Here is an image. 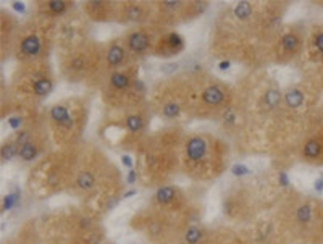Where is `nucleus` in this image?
<instances>
[{"mask_svg":"<svg viewBox=\"0 0 323 244\" xmlns=\"http://www.w3.org/2000/svg\"><path fill=\"white\" fill-rule=\"evenodd\" d=\"M186 154H188V159H191L192 162L202 160L207 154V141L200 138V136H194L186 144Z\"/></svg>","mask_w":323,"mask_h":244,"instance_id":"obj_1","label":"nucleus"},{"mask_svg":"<svg viewBox=\"0 0 323 244\" xmlns=\"http://www.w3.org/2000/svg\"><path fill=\"white\" fill-rule=\"evenodd\" d=\"M50 118H52L55 123H59L65 128L73 126V120H71L67 107H63V105H59V104L54 105L52 109H50Z\"/></svg>","mask_w":323,"mask_h":244,"instance_id":"obj_2","label":"nucleus"},{"mask_svg":"<svg viewBox=\"0 0 323 244\" xmlns=\"http://www.w3.org/2000/svg\"><path fill=\"white\" fill-rule=\"evenodd\" d=\"M128 46L129 49L133 50L136 54H141V52H146V49L149 47V36L144 33H133L131 36L128 38Z\"/></svg>","mask_w":323,"mask_h":244,"instance_id":"obj_3","label":"nucleus"},{"mask_svg":"<svg viewBox=\"0 0 323 244\" xmlns=\"http://www.w3.org/2000/svg\"><path fill=\"white\" fill-rule=\"evenodd\" d=\"M202 100L207 105H220L225 100V92L221 91L218 86H210L202 92Z\"/></svg>","mask_w":323,"mask_h":244,"instance_id":"obj_4","label":"nucleus"},{"mask_svg":"<svg viewBox=\"0 0 323 244\" xmlns=\"http://www.w3.org/2000/svg\"><path fill=\"white\" fill-rule=\"evenodd\" d=\"M21 52L25 55H38L41 52V41L36 36H28L21 42Z\"/></svg>","mask_w":323,"mask_h":244,"instance_id":"obj_5","label":"nucleus"},{"mask_svg":"<svg viewBox=\"0 0 323 244\" xmlns=\"http://www.w3.org/2000/svg\"><path fill=\"white\" fill-rule=\"evenodd\" d=\"M284 102L289 109H299L304 104V94L299 89H289L284 94Z\"/></svg>","mask_w":323,"mask_h":244,"instance_id":"obj_6","label":"nucleus"},{"mask_svg":"<svg viewBox=\"0 0 323 244\" xmlns=\"http://www.w3.org/2000/svg\"><path fill=\"white\" fill-rule=\"evenodd\" d=\"M175 197H176V191H175V188H171V186H162V188H159L155 192V199L159 204H170V202H173Z\"/></svg>","mask_w":323,"mask_h":244,"instance_id":"obj_7","label":"nucleus"},{"mask_svg":"<svg viewBox=\"0 0 323 244\" xmlns=\"http://www.w3.org/2000/svg\"><path fill=\"white\" fill-rule=\"evenodd\" d=\"M125 60V50L120 46H112L107 52V62L110 67H118L121 62Z\"/></svg>","mask_w":323,"mask_h":244,"instance_id":"obj_8","label":"nucleus"},{"mask_svg":"<svg viewBox=\"0 0 323 244\" xmlns=\"http://www.w3.org/2000/svg\"><path fill=\"white\" fill-rule=\"evenodd\" d=\"M33 89H34V94L36 96H47L52 92L54 89V83L49 80V78H41L34 84H33Z\"/></svg>","mask_w":323,"mask_h":244,"instance_id":"obj_9","label":"nucleus"},{"mask_svg":"<svg viewBox=\"0 0 323 244\" xmlns=\"http://www.w3.org/2000/svg\"><path fill=\"white\" fill-rule=\"evenodd\" d=\"M320 154H321L320 141L310 139V141L305 142V146H304V157H307V159H317Z\"/></svg>","mask_w":323,"mask_h":244,"instance_id":"obj_10","label":"nucleus"},{"mask_svg":"<svg viewBox=\"0 0 323 244\" xmlns=\"http://www.w3.org/2000/svg\"><path fill=\"white\" fill-rule=\"evenodd\" d=\"M76 184L80 186L81 189L89 191V189L94 188L96 178H94V175L91 173V171H81L80 176H78V179H76Z\"/></svg>","mask_w":323,"mask_h":244,"instance_id":"obj_11","label":"nucleus"},{"mask_svg":"<svg viewBox=\"0 0 323 244\" xmlns=\"http://www.w3.org/2000/svg\"><path fill=\"white\" fill-rule=\"evenodd\" d=\"M163 42H165V46H167L168 49H171V50H175V52H178V50H181L183 46H184V41H183V38H181V36H179L178 33H170V34H167V36H165Z\"/></svg>","mask_w":323,"mask_h":244,"instance_id":"obj_12","label":"nucleus"},{"mask_svg":"<svg viewBox=\"0 0 323 244\" xmlns=\"http://www.w3.org/2000/svg\"><path fill=\"white\" fill-rule=\"evenodd\" d=\"M20 196H21V192L18 189H13L12 192H9V194H5L4 196V202H2V209L5 212H9V210L13 209V207H17L18 202H20Z\"/></svg>","mask_w":323,"mask_h":244,"instance_id":"obj_13","label":"nucleus"},{"mask_svg":"<svg viewBox=\"0 0 323 244\" xmlns=\"http://www.w3.org/2000/svg\"><path fill=\"white\" fill-rule=\"evenodd\" d=\"M18 155H20V159H21V160H25V162H31V160H34V159H36V155H38V147H36V146L33 144V142H28V144H25V146H21V147H20Z\"/></svg>","mask_w":323,"mask_h":244,"instance_id":"obj_14","label":"nucleus"},{"mask_svg":"<svg viewBox=\"0 0 323 244\" xmlns=\"http://www.w3.org/2000/svg\"><path fill=\"white\" fill-rule=\"evenodd\" d=\"M204 238V231L199 226H191L188 231L184 233V241L186 244H199Z\"/></svg>","mask_w":323,"mask_h":244,"instance_id":"obj_15","label":"nucleus"},{"mask_svg":"<svg viewBox=\"0 0 323 244\" xmlns=\"http://www.w3.org/2000/svg\"><path fill=\"white\" fill-rule=\"evenodd\" d=\"M299 38L296 34H292V33H288V34H284L283 38H281V46L284 50H288V52H294L297 47H299Z\"/></svg>","mask_w":323,"mask_h":244,"instance_id":"obj_16","label":"nucleus"},{"mask_svg":"<svg viewBox=\"0 0 323 244\" xmlns=\"http://www.w3.org/2000/svg\"><path fill=\"white\" fill-rule=\"evenodd\" d=\"M126 126L131 133H139L144 128V120L141 115H129L126 118Z\"/></svg>","mask_w":323,"mask_h":244,"instance_id":"obj_17","label":"nucleus"},{"mask_svg":"<svg viewBox=\"0 0 323 244\" xmlns=\"http://www.w3.org/2000/svg\"><path fill=\"white\" fill-rule=\"evenodd\" d=\"M296 218L299 223H308V221L312 220V207L308 204L299 205L296 210Z\"/></svg>","mask_w":323,"mask_h":244,"instance_id":"obj_18","label":"nucleus"},{"mask_svg":"<svg viewBox=\"0 0 323 244\" xmlns=\"http://www.w3.org/2000/svg\"><path fill=\"white\" fill-rule=\"evenodd\" d=\"M234 15L242 21L247 20L250 15H252V5H250L249 2H239L234 7Z\"/></svg>","mask_w":323,"mask_h":244,"instance_id":"obj_19","label":"nucleus"},{"mask_svg":"<svg viewBox=\"0 0 323 244\" xmlns=\"http://www.w3.org/2000/svg\"><path fill=\"white\" fill-rule=\"evenodd\" d=\"M17 146H18L17 142H5V144L2 146V160L9 162V160H12L15 155H18L20 149H18Z\"/></svg>","mask_w":323,"mask_h":244,"instance_id":"obj_20","label":"nucleus"},{"mask_svg":"<svg viewBox=\"0 0 323 244\" xmlns=\"http://www.w3.org/2000/svg\"><path fill=\"white\" fill-rule=\"evenodd\" d=\"M110 83L115 89H126L131 81H129V78L123 73H113L110 76Z\"/></svg>","mask_w":323,"mask_h":244,"instance_id":"obj_21","label":"nucleus"},{"mask_svg":"<svg viewBox=\"0 0 323 244\" xmlns=\"http://www.w3.org/2000/svg\"><path fill=\"white\" fill-rule=\"evenodd\" d=\"M279 100H281V92L276 91V89H268L265 92V104H267L270 109H273L279 104Z\"/></svg>","mask_w":323,"mask_h":244,"instance_id":"obj_22","label":"nucleus"},{"mask_svg":"<svg viewBox=\"0 0 323 244\" xmlns=\"http://www.w3.org/2000/svg\"><path fill=\"white\" fill-rule=\"evenodd\" d=\"M179 112H181V109H179V105L175 104V102H170V104H167L163 107V115L167 118H176L179 115Z\"/></svg>","mask_w":323,"mask_h":244,"instance_id":"obj_23","label":"nucleus"},{"mask_svg":"<svg viewBox=\"0 0 323 244\" xmlns=\"http://www.w3.org/2000/svg\"><path fill=\"white\" fill-rule=\"evenodd\" d=\"M49 10L55 13V15H62L67 10V2H63V0H52V2H49Z\"/></svg>","mask_w":323,"mask_h":244,"instance_id":"obj_24","label":"nucleus"},{"mask_svg":"<svg viewBox=\"0 0 323 244\" xmlns=\"http://www.w3.org/2000/svg\"><path fill=\"white\" fill-rule=\"evenodd\" d=\"M231 173L234 175V176H247V175H250L252 173V170H250L249 167H246L244 163H234L233 167H231Z\"/></svg>","mask_w":323,"mask_h":244,"instance_id":"obj_25","label":"nucleus"},{"mask_svg":"<svg viewBox=\"0 0 323 244\" xmlns=\"http://www.w3.org/2000/svg\"><path fill=\"white\" fill-rule=\"evenodd\" d=\"M178 68H179L178 63L171 62V63H163V65L160 67V71H162L163 75H171V73H175Z\"/></svg>","mask_w":323,"mask_h":244,"instance_id":"obj_26","label":"nucleus"},{"mask_svg":"<svg viewBox=\"0 0 323 244\" xmlns=\"http://www.w3.org/2000/svg\"><path fill=\"white\" fill-rule=\"evenodd\" d=\"M141 15H142V9H141V7L131 5V7L128 9V17H129V20H139Z\"/></svg>","mask_w":323,"mask_h":244,"instance_id":"obj_27","label":"nucleus"},{"mask_svg":"<svg viewBox=\"0 0 323 244\" xmlns=\"http://www.w3.org/2000/svg\"><path fill=\"white\" fill-rule=\"evenodd\" d=\"M30 138H31V134L28 133V131H20L17 134V144L25 146V144H28V142H30Z\"/></svg>","mask_w":323,"mask_h":244,"instance_id":"obj_28","label":"nucleus"},{"mask_svg":"<svg viewBox=\"0 0 323 244\" xmlns=\"http://www.w3.org/2000/svg\"><path fill=\"white\" fill-rule=\"evenodd\" d=\"M7 121H9V126L12 130H20L21 125H23V118L21 117H10Z\"/></svg>","mask_w":323,"mask_h":244,"instance_id":"obj_29","label":"nucleus"},{"mask_svg":"<svg viewBox=\"0 0 323 244\" xmlns=\"http://www.w3.org/2000/svg\"><path fill=\"white\" fill-rule=\"evenodd\" d=\"M278 184L286 188V186H289V178L286 175V171H278Z\"/></svg>","mask_w":323,"mask_h":244,"instance_id":"obj_30","label":"nucleus"},{"mask_svg":"<svg viewBox=\"0 0 323 244\" xmlns=\"http://www.w3.org/2000/svg\"><path fill=\"white\" fill-rule=\"evenodd\" d=\"M315 47L320 54H323V33H318L315 36Z\"/></svg>","mask_w":323,"mask_h":244,"instance_id":"obj_31","label":"nucleus"},{"mask_svg":"<svg viewBox=\"0 0 323 244\" xmlns=\"http://www.w3.org/2000/svg\"><path fill=\"white\" fill-rule=\"evenodd\" d=\"M121 163H123L125 167H128L129 170H131V168H133V157L128 155V154H123V155H121Z\"/></svg>","mask_w":323,"mask_h":244,"instance_id":"obj_32","label":"nucleus"},{"mask_svg":"<svg viewBox=\"0 0 323 244\" xmlns=\"http://www.w3.org/2000/svg\"><path fill=\"white\" fill-rule=\"evenodd\" d=\"M120 200H121V197H117V196H115V197H110V199H109V202H107V209H109V210H113L115 207H117V205L120 204Z\"/></svg>","mask_w":323,"mask_h":244,"instance_id":"obj_33","label":"nucleus"},{"mask_svg":"<svg viewBox=\"0 0 323 244\" xmlns=\"http://www.w3.org/2000/svg\"><path fill=\"white\" fill-rule=\"evenodd\" d=\"M136 178H138V175H136V170H129L128 171V175H126V183L128 184H134L136 183Z\"/></svg>","mask_w":323,"mask_h":244,"instance_id":"obj_34","label":"nucleus"},{"mask_svg":"<svg viewBox=\"0 0 323 244\" xmlns=\"http://www.w3.org/2000/svg\"><path fill=\"white\" fill-rule=\"evenodd\" d=\"M313 189L317 192H323V176H318L313 181Z\"/></svg>","mask_w":323,"mask_h":244,"instance_id":"obj_35","label":"nucleus"},{"mask_svg":"<svg viewBox=\"0 0 323 244\" xmlns=\"http://www.w3.org/2000/svg\"><path fill=\"white\" fill-rule=\"evenodd\" d=\"M12 7H13V10L18 12V13H25L26 12V5L23 2H13Z\"/></svg>","mask_w":323,"mask_h":244,"instance_id":"obj_36","label":"nucleus"},{"mask_svg":"<svg viewBox=\"0 0 323 244\" xmlns=\"http://www.w3.org/2000/svg\"><path fill=\"white\" fill-rule=\"evenodd\" d=\"M233 210H234V204L231 202V200H223V212L229 215Z\"/></svg>","mask_w":323,"mask_h":244,"instance_id":"obj_37","label":"nucleus"},{"mask_svg":"<svg viewBox=\"0 0 323 244\" xmlns=\"http://www.w3.org/2000/svg\"><path fill=\"white\" fill-rule=\"evenodd\" d=\"M91 225H92V220H91L89 217H83V218H80V226H81V228L88 229Z\"/></svg>","mask_w":323,"mask_h":244,"instance_id":"obj_38","label":"nucleus"},{"mask_svg":"<svg viewBox=\"0 0 323 244\" xmlns=\"http://www.w3.org/2000/svg\"><path fill=\"white\" fill-rule=\"evenodd\" d=\"M71 67H73V70H81L84 67V62L81 59H75L71 60Z\"/></svg>","mask_w":323,"mask_h":244,"instance_id":"obj_39","label":"nucleus"},{"mask_svg":"<svg viewBox=\"0 0 323 244\" xmlns=\"http://www.w3.org/2000/svg\"><path fill=\"white\" fill-rule=\"evenodd\" d=\"M229 67H231V63H229L228 60H221V62L218 63V68H220L221 71H226V70H229Z\"/></svg>","mask_w":323,"mask_h":244,"instance_id":"obj_40","label":"nucleus"},{"mask_svg":"<svg viewBox=\"0 0 323 244\" xmlns=\"http://www.w3.org/2000/svg\"><path fill=\"white\" fill-rule=\"evenodd\" d=\"M138 194V191L136 189H128L126 192H123V196H121V199H129V197H133Z\"/></svg>","mask_w":323,"mask_h":244,"instance_id":"obj_41","label":"nucleus"},{"mask_svg":"<svg viewBox=\"0 0 323 244\" xmlns=\"http://www.w3.org/2000/svg\"><path fill=\"white\" fill-rule=\"evenodd\" d=\"M226 120H228V123H231V125H233V123H234V120H236L234 113H231V112L228 110V112L225 113V121H226Z\"/></svg>","mask_w":323,"mask_h":244,"instance_id":"obj_42","label":"nucleus"},{"mask_svg":"<svg viewBox=\"0 0 323 244\" xmlns=\"http://www.w3.org/2000/svg\"><path fill=\"white\" fill-rule=\"evenodd\" d=\"M178 4H179V2H163V5L168 7V9H176Z\"/></svg>","mask_w":323,"mask_h":244,"instance_id":"obj_43","label":"nucleus"},{"mask_svg":"<svg viewBox=\"0 0 323 244\" xmlns=\"http://www.w3.org/2000/svg\"><path fill=\"white\" fill-rule=\"evenodd\" d=\"M136 89L138 91H144V84H142V81H136Z\"/></svg>","mask_w":323,"mask_h":244,"instance_id":"obj_44","label":"nucleus"}]
</instances>
